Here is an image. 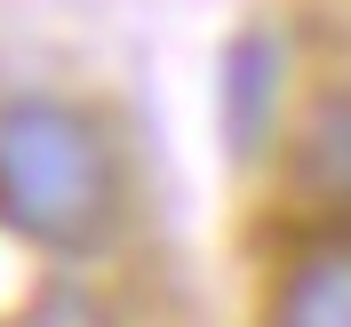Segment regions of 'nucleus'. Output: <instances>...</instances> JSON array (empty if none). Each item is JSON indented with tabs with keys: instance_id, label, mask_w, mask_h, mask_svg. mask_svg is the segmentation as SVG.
I'll list each match as a JSON object with an SVG mask.
<instances>
[{
	"instance_id": "nucleus-1",
	"label": "nucleus",
	"mask_w": 351,
	"mask_h": 327,
	"mask_svg": "<svg viewBox=\"0 0 351 327\" xmlns=\"http://www.w3.org/2000/svg\"><path fill=\"white\" fill-rule=\"evenodd\" d=\"M0 223L48 256H88L120 223V144L72 96L0 104Z\"/></svg>"
},
{
	"instance_id": "nucleus-2",
	"label": "nucleus",
	"mask_w": 351,
	"mask_h": 327,
	"mask_svg": "<svg viewBox=\"0 0 351 327\" xmlns=\"http://www.w3.org/2000/svg\"><path fill=\"white\" fill-rule=\"evenodd\" d=\"M280 88H287V32L280 24H240L216 56V128L240 168H256L280 136Z\"/></svg>"
},
{
	"instance_id": "nucleus-3",
	"label": "nucleus",
	"mask_w": 351,
	"mask_h": 327,
	"mask_svg": "<svg viewBox=\"0 0 351 327\" xmlns=\"http://www.w3.org/2000/svg\"><path fill=\"white\" fill-rule=\"evenodd\" d=\"M263 327H351V240L287 263L263 304Z\"/></svg>"
},
{
	"instance_id": "nucleus-4",
	"label": "nucleus",
	"mask_w": 351,
	"mask_h": 327,
	"mask_svg": "<svg viewBox=\"0 0 351 327\" xmlns=\"http://www.w3.org/2000/svg\"><path fill=\"white\" fill-rule=\"evenodd\" d=\"M295 184L319 208L351 216V88H328L295 128Z\"/></svg>"
}]
</instances>
